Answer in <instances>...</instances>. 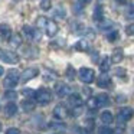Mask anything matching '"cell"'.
<instances>
[{
    "label": "cell",
    "mask_w": 134,
    "mask_h": 134,
    "mask_svg": "<svg viewBox=\"0 0 134 134\" xmlns=\"http://www.w3.org/2000/svg\"><path fill=\"white\" fill-rule=\"evenodd\" d=\"M35 99L38 104L41 105H48L51 101H52V92L46 88H41L39 91H36V95H35Z\"/></svg>",
    "instance_id": "obj_1"
},
{
    "label": "cell",
    "mask_w": 134,
    "mask_h": 134,
    "mask_svg": "<svg viewBox=\"0 0 134 134\" xmlns=\"http://www.w3.org/2000/svg\"><path fill=\"white\" fill-rule=\"evenodd\" d=\"M78 75H79V79H81L84 84H91V82H94V79H95V72H94V69H91V68H81Z\"/></svg>",
    "instance_id": "obj_2"
},
{
    "label": "cell",
    "mask_w": 134,
    "mask_h": 134,
    "mask_svg": "<svg viewBox=\"0 0 134 134\" xmlns=\"http://www.w3.org/2000/svg\"><path fill=\"white\" fill-rule=\"evenodd\" d=\"M19 72L16 69H10V71H7V76L4 78V87L6 88H13V87H16V84L19 82Z\"/></svg>",
    "instance_id": "obj_3"
},
{
    "label": "cell",
    "mask_w": 134,
    "mask_h": 134,
    "mask_svg": "<svg viewBox=\"0 0 134 134\" xmlns=\"http://www.w3.org/2000/svg\"><path fill=\"white\" fill-rule=\"evenodd\" d=\"M0 59L3 62H7V64H18L19 62V55L12 51H4L0 49Z\"/></svg>",
    "instance_id": "obj_4"
},
{
    "label": "cell",
    "mask_w": 134,
    "mask_h": 134,
    "mask_svg": "<svg viewBox=\"0 0 134 134\" xmlns=\"http://www.w3.org/2000/svg\"><path fill=\"white\" fill-rule=\"evenodd\" d=\"M133 114H134V111L131 110V108H128V107L121 108V110L118 111V115H117L118 124H124V122H127V121H128V120H131Z\"/></svg>",
    "instance_id": "obj_5"
},
{
    "label": "cell",
    "mask_w": 134,
    "mask_h": 134,
    "mask_svg": "<svg viewBox=\"0 0 134 134\" xmlns=\"http://www.w3.org/2000/svg\"><path fill=\"white\" fill-rule=\"evenodd\" d=\"M38 74H39V71L36 69V68H27V69H25L23 72L20 74V81L22 82H27L32 78L38 76Z\"/></svg>",
    "instance_id": "obj_6"
},
{
    "label": "cell",
    "mask_w": 134,
    "mask_h": 134,
    "mask_svg": "<svg viewBox=\"0 0 134 134\" xmlns=\"http://www.w3.org/2000/svg\"><path fill=\"white\" fill-rule=\"evenodd\" d=\"M23 33L26 35L27 39H33V41H39V39H41V32H39V30H35L33 27L27 26V25L23 26Z\"/></svg>",
    "instance_id": "obj_7"
},
{
    "label": "cell",
    "mask_w": 134,
    "mask_h": 134,
    "mask_svg": "<svg viewBox=\"0 0 134 134\" xmlns=\"http://www.w3.org/2000/svg\"><path fill=\"white\" fill-rule=\"evenodd\" d=\"M12 35L13 33H12V29H10L9 25H6V23L0 25V38H2V41L9 42L10 38H12Z\"/></svg>",
    "instance_id": "obj_8"
},
{
    "label": "cell",
    "mask_w": 134,
    "mask_h": 134,
    "mask_svg": "<svg viewBox=\"0 0 134 134\" xmlns=\"http://www.w3.org/2000/svg\"><path fill=\"white\" fill-rule=\"evenodd\" d=\"M58 30H59V27H58V25H56V22L48 20L46 26H45V32H46V35L49 36V38H53V36L58 33Z\"/></svg>",
    "instance_id": "obj_9"
},
{
    "label": "cell",
    "mask_w": 134,
    "mask_h": 134,
    "mask_svg": "<svg viewBox=\"0 0 134 134\" xmlns=\"http://www.w3.org/2000/svg\"><path fill=\"white\" fill-rule=\"evenodd\" d=\"M111 84H113L111 76H108L107 72H104L101 76H98V79H97V85H98L99 88H110Z\"/></svg>",
    "instance_id": "obj_10"
},
{
    "label": "cell",
    "mask_w": 134,
    "mask_h": 134,
    "mask_svg": "<svg viewBox=\"0 0 134 134\" xmlns=\"http://www.w3.org/2000/svg\"><path fill=\"white\" fill-rule=\"evenodd\" d=\"M55 92L58 94V97L64 98L65 95H68V94L71 92V88L68 87L66 84H64V82H59V84H56V87H55Z\"/></svg>",
    "instance_id": "obj_11"
},
{
    "label": "cell",
    "mask_w": 134,
    "mask_h": 134,
    "mask_svg": "<svg viewBox=\"0 0 134 134\" xmlns=\"http://www.w3.org/2000/svg\"><path fill=\"white\" fill-rule=\"evenodd\" d=\"M75 49L79 51V52H88L91 49V43L88 39H81L75 43Z\"/></svg>",
    "instance_id": "obj_12"
},
{
    "label": "cell",
    "mask_w": 134,
    "mask_h": 134,
    "mask_svg": "<svg viewBox=\"0 0 134 134\" xmlns=\"http://www.w3.org/2000/svg\"><path fill=\"white\" fill-rule=\"evenodd\" d=\"M66 115H68V111H66V108H65L64 105H56V107L53 108V117H55V118L64 120Z\"/></svg>",
    "instance_id": "obj_13"
},
{
    "label": "cell",
    "mask_w": 134,
    "mask_h": 134,
    "mask_svg": "<svg viewBox=\"0 0 134 134\" xmlns=\"http://www.w3.org/2000/svg\"><path fill=\"white\" fill-rule=\"evenodd\" d=\"M36 107V102L33 101L32 98H26L22 101V108H23V111H26V113H30V111H33Z\"/></svg>",
    "instance_id": "obj_14"
},
{
    "label": "cell",
    "mask_w": 134,
    "mask_h": 134,
    "mask_svg": "<svg viewBox=\"0 0 134 134\" xmlns=\"http://www.w3.org/2000/svg\"><path fill=\"white\" fill-rule=\"evenodd\" d=\"M92 19L98 23V22H101L102 19H104V9H102L101 4H98V6L95 7V10H94V15H92Z\"/></svg>",
    "instance_id": "obj_15"
},
{
    "label": "cell",
    "mask_w": 134,
    "mask_h": 134,
    "mask_svg": "<svg viewBox=\"0 0 134 134\" xmlns=\"http://www.w3.org/2000/svg\"><path fill=\"white\" fill-rule=\"evenodd\" d=\"M4 113H6L7 117H13L18 113V105H16L15 102H9V104L4 107Z\"/></svg>",
    "instance_id": "obj_16"
},
{
    "label": "cell",
    "mask_w": 134,
    "mask_h": 134,
    "mask_svg": "<svg viewBox=\"0 0 134 134\" xmlns=\"http://www.w3.org/2000/svg\"><path fill=\"white\" fill-rule=\"evenodd\" d=\"M111 68V58H104L99 62V71L101 72H108Z\"/></svg>",
    "instance_id": "obj_17"
},
{
    "label": "cell",
    "mask_w": 134,
    "mask_h": 134,
    "mask_svg": "<svg viewBox=\"0 0 134 134\" xmlns=\"http://www.w3.org/2000/svg\"><path fill=\"white\" fill-rule=\"evenodd\" d=\"M87 107H88V110L95 111L97 108H99V105H98V99L94 98V97H90V98L87 99Z\"/></svg>",
    "instance_id": "obj_18"
},
{
    "label": "cell",
    "mask_w": 134,
    "mask_h": 134,
    "mask_svg": "<svg viewBox=\"0 0 134 134\" xmlns=\"http://www.w3.org/2000/svg\"><path fill=\"white\" fill-rule=\"evenodd\" d=\"M68 102H69L72 107H76V105H81V104H82L81 97H79L78 94H71V95H69V99H68Z\"/></svg>",
    "instance_id": "obj_19"
},
{
    "label": "cell",
    "mask_w": 134,
    "mask_h": 134,
    "mask_svg": "<svg viewBox=\"0 0 134 134\" xmlns=\"http://www.w3.org/2000/svg\"><path fill=\"white\" fill-rule=\"evenodd\" d=\"M101 121L104 122V124H111V122L114 121V115L110 111H104V113L101 114Z\"/></svg>",
    "instance_id": "obj_20"
},
{
    "label": "cell",
    "mask_w": 134,
    "mask_h": 134,
    "mask_svg": "<svg viewBox=\"0 0 134 134\" xmlns=\"http://www.w3.org/2000/svg\"><path fill=\"white\" fill-rule=\"evenodd\" d=\"M10 45H12L13 48H19L22 45V36L19 35V33H16V35H12V38H10Z\"/></svg>",
    "instance_id": "obj_21"
},
{
    "label": "cell",
    "mask_w": 134,
    "mask_h": 134,
    "mask_svg": "<svg viewBox=\"0 0 134 134\" xmlns=\"http://www.w3.org/2000/svg\"><path fill=\"white\" fill-rule=\"evenodd\" d=\"M97 99H98L99 107H105V105L110 104V97H108L107 94H99V95L97 97Z\"/></svg>",
    "instance_id": "obj_22"
},
{
    "label": "cell",
    "mask_w": 134,
    "mask_h": 134,
    "mask_svg": "<svg viewBox=\"0 0 134 134\" xmlns=\"http://www.w3.org/2000/svg\"><path fill=\"white\" fill-rule=\"evenodd\" d=\"M122 51L121 49H117L115 52L111 55V62H114V64H120V62L122 61Z\"/></svg>",
    "instance_id": "obj_23"
},
{
    "label": "cell",
    "mask_w": 134,
    "mask_h": 134,
    "mask_svg": "<svg viewBox=\"0 0 134 134\" xmlns=\"http://www.w3.org/2000/svg\"><path fill=\"white\" fill-rule=\"evenodd\" d=\"M113 22L111 20H104V19H102L101 22H98V27L101 30H111V27H113Z\"/></svg>",
    "instance_id": "obj_24"
},
{
    "label": "cell",
    "mask_w": 134,
    "mask_h": 134,
    "mask_svg": "<svg viewBox=\"0 0 134 134\" xmlns=\"http://www.w3.org/2000/svg\"><path fill=\"white\" fill-rule=\"evenodd\" d=\"M66 78L69 79V81H72V79H75V76H76V71L74 69V66L72 65H68V68H66Z\"/></svg>",
    "instance_id": "obj_25"
},
{
    "label": "cell",
    "mask_w": 134,
    "mask_h": 134,
    "mask_svg": "<svg viewBox=\"0 0 134 134\" xmlns=\"http://www.w3.org/2000/svg\"><path fill=\"white\" fill-rule=\"evenodd\" d=\"M46 23H48V19H46V18H43V16L38 18V20H36V26H38L39 29H45Z\"/></svg>",
    "instance_id": "obj_26"
},
{
    "label": "cell",
    "mask_w": 134,
    "mask_h": 134,
    "mask_svg": "<svg viewBox=\"0 0 134 134\" xmlns=\"http://www.w3.org/2000/svg\"><path fill=\"white\" fill-rule=\"evenodd\" d=\"M4 98H6V99H10V101H13V99L18 98V92H16V91L9 90V91H6V92H4Z\"/></svg>",
    "instance_id": "obj_27"
},
{
    "label": "cell",
    "mask_w": 134,
    "mask_h": 134,
    "mask_svg": "<svg viewBox=\"0 0 134 134\" xmlns=\"http://www.w3.org/2000/svg\"><path fill=\"white\" fill-rule=\"evenodd\" d=\"M53 15H55V18H58V19H64L66 13H65V9H64V7H56L55 12H53Z\"/></svg>",
    "instance_id": "obj_28"
},
{
    "label": "cell",
    "mask_w": 134,
    "mask_h": 134,
    "mask_svg": "<svg viewBox=\"0 0 134 134\" xmlns=\"http://www.w3.org/2000/svg\"><path fill=\"white\" fill-rule=\"evenodd\" d=\"M22 94H23L25 97H27V98H35V95H36V92L32 90V88H23Z\"/></svg>",
    "instance_id": "obj_29"
},
{
    "label": "cell",
    "mask_w": 134,
    "mask_h": 134,
    "mask_svg": "<svg viewBox=\"0 0 134 134\" xmlns=\"http://www.w3.org/2000/svg\"><path fill=\"white\" fill-rule=\"evenodd\" d=\"M125 18L127 19H134V4H130L125 10Z\"/></svg>",
    "instance_id": "obj_30"
},
{
    "label": "cell",
    "mask_w": 134,
    "mask_h": 134,
    "mask_svg": "<svg viewBox=\"0 0 134 134\" xmlns=\"http://www.w3.org/2000/svg\"><path fill=\"white\" fill-rule=\"evenodd\" d=\"M82 113H84V107H82V104H81V105H76V107H74V110H72V115L79 117Z\"/></svg>",
    "instance_id": "obj_31"
},
{
    "label": "cell",
    "mask_w": 134,
    "mask_h": 134,
    "mask_svg": "<svg viewBox=\"0 0 134 134\" xmlns=\"http://www.w3.org/2000/svg\"><path fill=\"white\" fill-rule=\"evenodd\" d=\"M52 7V2L51 0H42L41 2V9L42 10H49Z\"/></svg>",
    "instance_id": "obj_32"
},
{
    "label": "cell",
    "mask_w": 134,
    "mask_h": 134,
    "mask_svg": "<svg viewBox=\"0 0 134 134\" xmlns=\"http://www.w3.org/2000/svg\"><path fill=\"white\" fill-rule=\"evenodd\" d=\"M94 120L92 118H88V120H85V130L87 131H92V128H94Z\"/></svg>",
    "instance_id": "obj_33"
},
{
    "label": "cell",
    "mask_w": 134,
    "mask_h": 134,
    "mask_svg": "<svg viewBox=\"0 0 134 134\" xmlns=\"http://www.w3.org/2000/svg\"><path fill=\"white\" fill-rule=\"evenodd\" d=\"M107 39H108L110 42H115L117 39H118V32H117V30H113L111 33H108Z\"/></svg>",
    "instance_id": "obj_34"
},
{
    "label": "cell",
    "mask_w": 134,
    "mask_h": 134,
    "mask_svg": "<svg viewBox=\"0 0 134 134\" xmlns=\"http://www.w3.org/2000/svg\"><path fill=\"white\" fill-rule=\"evenodd\" d=\"M98 134H114V131L110 127H101L98 130Z\"/></svg>",
    "instance_id": "obj_35"
},
{
    "label": "cell",
    "mask_w": 134,
    "mask_h": 134,
    "mask_svg": "<svg viewBox=\"0 0 134 134\" xmlns=\"http://www.w3.org/2000/svg\"><path fill=\"white\" fill-rule=\"evenodd\" d=\"M125 32H127V35H134V23L128 25V26L125 27Z\"/></svg>",
    "instance_id": "obj_36"
},
{
    "label": "cell",
    "mask_w": 134,
    "mask_h": 134,
    "mask_svg": "<svg viewBox=\"0 0 134 134\" xmlns=\"http://www.w3.org/2000/svg\"><path fill=\"white\" fill-rule=\"evenodd\" d=\"M6 134H20V130L19 128H9L6 131Z\"/></svg>",
    "instance_id": "obj_37"
},
{
    "label": "cell",
    "mask_w": 134,
    "mask_h": 134,
    "mask_svg": "<svg viewBox=\"0 0 134 134\" xmlns=\"http://www.w3.org/2000/svg\"><path fill=\"white\" fill-rule=\"evenodd\" d=\"M84 94L88 97V98H90V97L92 95V90H91V88H88V87H87V88H84Z\"/></svg>",
    "instance_id": "obj_38"
},
{
    "label": "cell",
    "mask_w": 134,
    "mask_h": 134,
    "mask_svg": "<svg viewBox=\"0 0 134 134\" xmlns=\"http://www.w3.org/2000/svg\"><path fill=\"white\" fill-rule=\"evenodd\" d=\"M115 74H117L118 76H121V78H122V75H125V69H121V68H117Z\"/></svg>",
    "instance_id": "obj_39"
},
{
    "label": "cell",
    "mask_w": 134,
    "mask_h": 134,
    "mask_svg": "<svg viewBox=\"0 0 134 134\" xmlns=\"http://www.w3.org/2000/svg\"><path fill=\"white\" fill-rule=\"evenodd\" d=\"M127 101V98H125L124 95H118L117 97V102H125Z\"/></svg>",
    "instance_id": "obj_40"
},
{
    "label": "cell",
    "mask_w": 134,
    "mask_h": 134,
    "mask_svg": "<svg viewBox=\"0 0 134 134\" xmlns=\"http://www.w3.org/2000/svg\"><path fill=\"white\" fill-rule=\"evenodd\" d=\"M51 127H52V128H64V124H58V122H56V124H53V122H52V124H51Z\"/></svg>",
    "instance_id": "obj_41"
},
{
    "label": "cell",
    "mask_w": 134,
    "mask_h": 134,
    "mask_svg": "<svg viewBox=\"0 0 134 134\" xmlns=\"http://www.w3.org/2000/svg\"><path fill=\"white\" fill-rule=\"evenodd\" d=\"M79 2H81V3L84 4V6H87V4H90V3H91V0H79Z\"/></svg>",
    "instance_id": "obj_42"
},
{
    "label": "cell",
    "mask_w": 134,
    "mask_h": 134,
    "mask_svg": "<svg viewBox=\"0 0 134 134\" xmlns=\"http://www.w3.org/2000/svg\"><path fill=\"white\" fill-rule=\"evenodd\" d=\"M3 72H4V71H3V68L0 66V75H3Z\"/></svg>",
    "instance_id": "obj_43"
},
{
    "label": "cell",
    "mask_w": 134,
    "mask_h": 134,
    "mask_svg": "<svg viewBox=\"0 0 134 134\" xmlns=\"http://www.w3.org/2000/svg\"><path fill=\"white\" fill-rule=\"evenodd\" d=\"M0 130H2V124H0Z\"/></svg>",
    "instance_id": "obj_44"
}]
</instances>
